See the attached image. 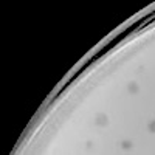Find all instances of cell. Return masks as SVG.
<instances>
[{
    "mask_svg": "<svg viewBox=\"0 0 155 155\" xmlns=\"http://www.w3.org/2000/svg\"><path fill=\"white\" fill-rule=\"evenodd\" d=\"M107 123H109L107 115H104V113H99V115L96 116V124H99V126H105Z\"/></svg>",
    "mask_w": 155,
    "mask_h": 155,
    "instance_id": "obj_1",
    "label": "cell"
},
{
    "mask_svg": "<svg viewBox=\"0 0 155 155\" xmlns=\"http://www.w3.org/2000/svg\"><path fill=\"white\" fill-rule=\"evenodd\" d=\"M138 85L137 84H129V92L130 93H138Z\"/></svg>",
    "mask_w": 155,
    "mask_h": 155,
    "instance_id": "obj_2",
    "label": "cell"
},
{
    "mask_svg": "<svg viewBox=\"0 0 155 155\" xmlns=\"http://www.w3.org/2000/svg\"><path fill=\"white\" fill-rule=\"evenodd\" d=\"M147 129H149V132H152V134H155V119H154V121H150V123H149Z\"/></svg>",
    "mask_w": 155,
    "mask_h": 155,
    "instance_id": "obj_3",
    "label": "cell"
},
{
    "mask_svg": "<svg viewBox=\"0 0 155 155\" xmlns=\"http://www.w3.org/2000/svg\"><path fill=\"white\" fill-rule=\"evenodd\" d=\"M121 146H123V149H130V147H132V143H130V141H123V144H121Z\"/></svg>",
    "mask_w": 155,
    "mask_h": 155,
    "instance_id": "obj_4",
    "label": "cell"
}]
</instances>
